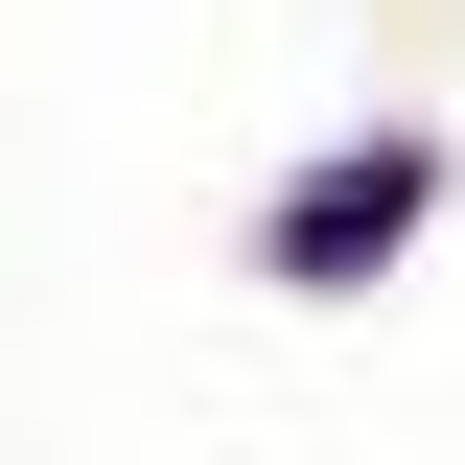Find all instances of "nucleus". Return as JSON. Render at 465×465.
Instances as JSON below:
<instances>
[{"label":"nucleus","mask_w":465,"mask_h":465,"mask_svg":"<svg viewBox=\"0 0 465 465\" xmlns=\"http://www.w3.org/2000/svg\"><path fill=\"white\" fill-rule=\"evenodd\" d=\"M419 210H442V140H349V163H302V186H280V232H256V256L326 302V280H372Z\"/></svg>","instance_id":"nucleus-1"}]
</instances>
